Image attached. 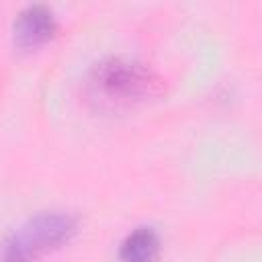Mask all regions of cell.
<instances>
[{
	"mask_svg": "<svg viewBox=\"0 0 262 262\" xmlns=\"http://www.w3.org/2000/svg\"><path fill=\"white\" fill-rule=\"evenodd\" d=\"M164 92V80L143 61L111 55L92 66L86 80L88 98L104 111H125Z\"/></svg>",
	"mask_w": 262,
	"mask_h": 262,
	"instance_id": "obj_1",
	"label": "cell"
},
{
	"mask_svg": "<svg viewBox=\"0 0 262 262\" xmlns=\"http://www.w3.org/2000/svg\"><path fill=\"white\" fill-rule=\"evenodd\" d=\"M78 231L68 211H41L16 225L0 246V262H39L66 246Z\"/></svg>",
	"mask_w": 262,
	"mask_h": 262,
	"instance_id": "obj_2",
	"label": "cell"
},
{
	"mask_svg": "<svg viewBox=\"0 0 262 262\" xmlns=\"http://www.w3.org/2000/svg\"><path fill=\"white\" fill-rule=\"evenodd\" d=\"M57 31L55 12L47 4H29L12 20V45L18 51H33L53 39Z\"/></svg>",
	"mask_w": 262,
	"mask_h": 262,
	"instance_id": "obj_3",
	"label": "cell"
},
{
	"mask_svg": "<svg viewBox=\"0 0 262 262\" xmlns=\"http://www.w3.org/2000/svg\"><path fill=\"white\" fill-rule=\"evenodd\" d=\"M162 239L156 227L139 225L119 244V262H158Z\"/></svg>",
	"mask_w": 262,
	"mask_h": 262,
	"instance_id": "obj_4",
	"label": "cell"
}]
</instances>
